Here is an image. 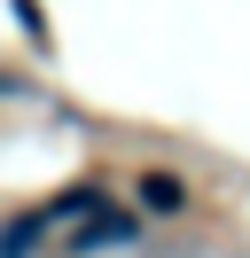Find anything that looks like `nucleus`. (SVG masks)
<instances>
[]
</instances>
